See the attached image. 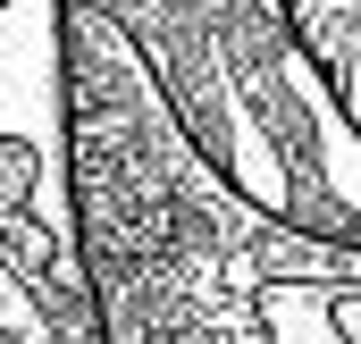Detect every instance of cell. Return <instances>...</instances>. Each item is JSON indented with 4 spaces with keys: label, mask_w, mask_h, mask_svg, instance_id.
I'll list each match as a JSON object with an SVG mask.
<instances>
[{
    "label": "cell",
    "mask_w": 361,
    "mask_h": 344,
    "mask_svg": "<svg viewBox=\"0 0 361 344\" xmlns=\"http://www.w3.org/2000/svg\"><path fill=\"white\" fill-rule=\"evenodd\" d=\"M294 25H302L328 92L345 101V118L361 135V0H294Z\"/></svg>",
    "instance_id": "obj_4"
},
{
    "label": "cell",
    "mask_w": 361,
    "mask_h": 344,
    "mask_svg": "<svg viewBox=\"0 0 361 344\" xmlns=\"http://www.w3.org/2000/svg\"><path fill=\"white\" fill-rule=\"evenodd\" d=\"M0 344H68L59 311L34 294V277H25L8 252H0Z\"/></svg>",
    "instance_id": "obj_5"
},
{
    "label": "cell",
    "mask_w": 361,
    "mask_h": 344,
    "mask_svg": "<svg viewBox=\"0 0 361 344\" xmlns=\"http://www.w3.org/2000/svg\"><path fill=\"white\" fill-rule=\"evenodd\" d=\"M177 92L193 135L269 210L361 244V135L328 92L294 0H92Z\"/></svg>",
    "instance_id": "obj_2"
},
{
    "label": "cell",
    "mask_w": 361,
    "mask_h": 344,
    "mask_svg": "<svg viewBox=\"0 0 361 344\" xmlns=\"http://www.w3.org/2000/svg\"><path fill=\"white\" fill-rule=\"evenodd\" d=\"M0 252L59 311L68 344H101L68 135V0H0Z\"/></svg>",
    "instance_id": "obj_3"
},
{
    "label": "cell",
    "mask_w": 361,
    "mask_h": 344,
    "mask_svg": "<svg viewBox=\"0 0 361 344\" xmlns=\"http://www.w3.org/2000/svg\"><path fill=\"white\" fill-rule=\"evenodd\" d=\"M68 135L101 344L361 336V244L269 210L92 0H68Z\"/></svg>",
    "instance_id": "obj_1"
}]
</instances>
